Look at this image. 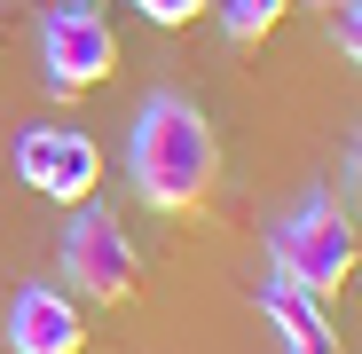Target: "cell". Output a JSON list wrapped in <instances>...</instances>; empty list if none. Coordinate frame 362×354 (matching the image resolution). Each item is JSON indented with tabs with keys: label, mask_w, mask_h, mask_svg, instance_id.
Returning <instances> with one entry per match:
<instances>
[{
	"label": "cell",
	"mask_w": 362,
	"mask_h": 354,
	"mask_svg": "<svg viewBox=\"0 0 362 354\" xmlns=\"http://www.w3.org/2000/svg\"><path fill=\"white\" fill-rule=\"evenodd\" d=\"M260 315L284 331V354H339V331H331V315H323V300L315 291H299V283H268L260 291Z\"/></svg>",
	"instance_id": "obj_7"
},
{
	"label": "cell",
	"mask_w": 362,
	"mask_h": 354,
	"mask_svg": "<svg viewBox=\"0 0 362 354\" xmlns=\"http://www.w3.org/2000/svg\"><path fill=\"white\" fill-rule=\"evenodd\" d=\"M276 276L331 300V291L354 276V213L339 197H308L284 228H276Z\"/></svg>",
	"instance_id": "obj_2"
},
{
	"label": "cell",
	"mask_w": 362,
	"mask_h": 354,
	"mask_svg": "<svg viewBox=\"0 0 362 354\" xmlns=\"http://www.w3.org/2000/svg\"><path fill=\"white\" fill-rule=\"evenodd\" d=\"M346 213L362 220V134H354V150H346Z\"/></svg>",
	"instance_id": "obj_11"
},
{
	"label": "cell",
	"mask_w": 362,
	"mask_h": 354,
	"mask_svg": "<svg viewBox=\"0 0 362 354\" xmlns=\"http://www.w3.org/2000/svg\"><path fill=\"white\" fill-rule=\"evenodd\" d=\"M134 8H142L150 24H189V16L205 8V0H134Z\"/></svg>",
	"instance_id": "obj_9"
},
{
	"label": "cell",
	"mask_w": 362,
	"mask_h": 354,
	"mask_svg": "<svg viewBox=\"0 0 362 354\" xmlns=\"http://www.w3.org/2000/svg\"><path fill=\"white\" fill-rule=\"evenodd\" d=\"M127 173H134V189H142L158 213H189V205H205L213 182H221V142H213V126H205V110H197L189 95L158 87V95L134 110Z\"/></svg>",
	"instance_id": "obj_1"
},
{
	"label": "cell",
	"mask_w": 362,
	"mask_h": 354,
	"mask_svg": "<svg viewBox=\"0 0 362 354\" xmlns=\"http://www.w3.org/2000/svg\"><path fill=\"white\" fill-rule=\"evenodd\" d=\"M284 16H291V0H221V32H228L236 47H260Z\"/></svg>",
	"instance_id": "obj_8"
},
{
	"label": "cell",
	"mask_w": 362,
	"mask_h": 354,
	"mask_svg": "<svg viewBox=\"0 0 362 354\" xmlns=\"http://www.w3.org/2000/svg\"><path fill=\"white\" fill-rule=\"evenodd\" d=\"M16 182L40 189V197H55V205H87L95 182H103V150H95V134H79V126H24V142H16Z\"/></svg>",
	"instance_id": "obj_5"
},
{
	"label": "cell",
	"mask_w": 362,
	"mask_h": 354,
	"mask_svg": "<svg viewBox=\"0 0 362 354\" xmlns=\"http://www.w3.org/2000/svg\"><path fill=\"white\" fill-rule=\"evenodd\" d=\"M64 268H71V283L87 291V300H103V307H118V300H134V283H142V260H134V244H127V228H118V213L110 205H79L71 213V228H64Z\"/></svg>",
	"instance_id": "obj_4"
},
{
	"label": "cell",
	"mask_w": 362,
	"mask_h": 354,
	"mask_svg": "<svg viewBox=\"0 0 362 354\" xmlns=\"http://www.w3.org/2000/svg\"><path fill=\"white\" fill-rule=\"evenodd\" d=\"M79 346H87V323L55 283H24L8 300V354H79Z\"/></svg>",
	"instance_id": "obj_6"
},
{
	"label": "cell",
	"mask_w": 362,
	"mask_h": 354,
	"mask_svg": "<svg viewBox=\"0 0 362 354\" xmlns=\"http://www.w3.org/2000/svg\"><path fill=\"white\" fill-rule=\"evenodd\" d=\"M339 47L362 64V0H339Z\"/></svg>",
	"instance_id": "obj_10"
},
{
	"label": "cell",
	"mask_w": 362,
	"mask_h": 354,
	"mask_svg": "<svg viewBox=\"0 0 362 354\" xmlns=\"http://www.w3.org/2000/svg\"><path fill=\"white\" fill-rule=\"evenodd\" d=\"M40 64H47V95H87L118 71V40L103 24V8L87 0H64V8H47L40 24Z\"/></svg>",
	"instance_id": "obj_3"
}]
</instances>
